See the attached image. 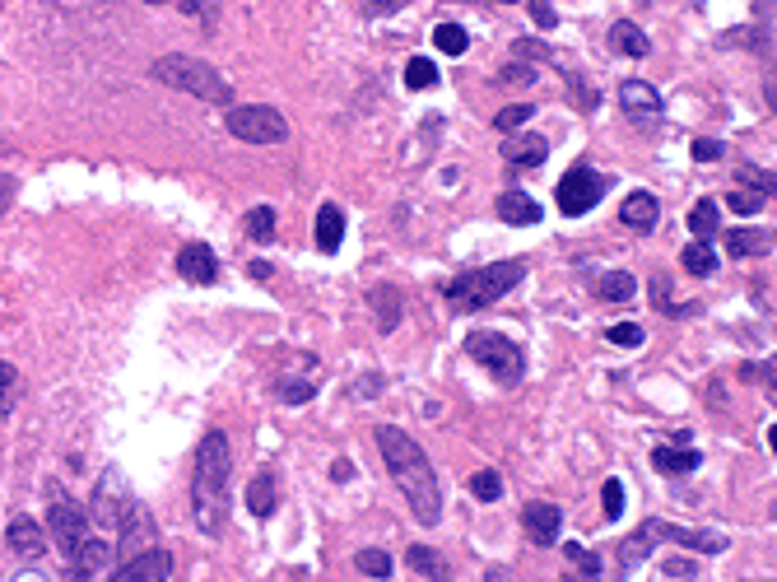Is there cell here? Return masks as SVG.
<instances>
[{"label":"cell","instance_id":"46","mask_svg":"<svg viewBox=\"0 0 777 582\" xmlns=\"http://www.w3.org/2000/svg\"><path fill=\"white\" fill-rule=\"evenodd\" d=\"M764 196H754V191H731V210H736V215H759V210H764Z\"/></svg>","mask_w":777,"mask_h":582},{"label":"cell","instance_id":"39","mask_svg":"<svg viewBox=\"0 0 777 582\" xmlns=\"http://www.w3.org/2000/svg\"><path fill=\"white\" fill-rule=\"evenodd\" d=\"M605 340H610V345H624V350H638L647 336L638 322H615V326H605Z\"/></svg>","mask_w":777,"mask_h":582},{"label":"cell","instance_id":"19","mask_svg":"<svg viewBox=\"0 0 777 582\" xmlns=\"http://www.w3.org/2000/svg\"><path fill=\"white\" fill-rule=\"evenodd\" d=\"M112 555H117V550H112L108 541L84 536V545L75 550V559H70V564H75V582H94L103 569H112Z\"/></svg>","mask_w":777,"mask_h":582},{"label":"cell","instance_id":"21","mask_svg":"<svg viewBox=\"0 0 777 582\" xmlns=\"http://www.w3.org/2000/svg\"><path fill=\"white\" fill-rule=\"evenodd\" d=\"M652 466H657V471H666V475H689V471H698V466H703V452H698V447H670V443H661V447H652Z\"/></svg>","mask_w":777,"mask_h":582},{"label":"cell","instance_id":"35","mask_svg":"<svg viewBox=\"0 0 777 582\" xmlns=\"http://www.w3.org/2000/svg\"><path fill=\"white\" fill-rule=\"evenodd\" d=\"M19 392H24V378H19V368L0 359V415H10L14 401H19Z\"/></svg>","mask_w":777,"mask_h":582},{"label":"cell","instance_id":"50","mask_svg":"<svg viewBox=\"0 0 777 582\" xmlns=\"http://www.w3.org/2000/svg\"><path fill=\"white\" fill-rule=\"evenodd\" d=\"M10 205H14V177H0V219H5Z\"/></svg>","mask_w":777,"mask_h":582},{"label":"cell","instance_id":"26","mask_svg":"<svg viewBox=\"0 0 777 582\" xmlns=\"http://www.w3.org/2000/svg\"><path fill=\"white\" fill-rule=\"evenodd\" d=\"M680 261H684V271L689 275H698V280H708V275H717V266H722V257L712 252V243L708 238H694V243L680 252Z\"/></svg>","mask_w":777,"mask_h":582},{"label":"cell","instance_id":"17","mask_svg":"<svg viewBox=\"0 0 777 582\" xmlns=\"http://www.w3.org/2000/svg\"><path fill=\"white\" fill-rule=\"evenodd\" d=\"M619 219H624V229H633V233H652L661 219L657 196H652V191H629L624 205H619Z\"/></svg>","mask_w":777,"mask_h":582},{"label":"cell","instance_id":"25","mask_svg":"<svg viewBox=\"0 0 777 582\" xmlns=\"http://www.w3.org/2000/svg\"><path fill=\"white\" fill-rule=\"evenodd\" d=\"M610 47L624 56H633V61H643L647 52H652V38H647L638 24H629V19H619L615 28H610Z\"/></svg>","mask_w":777,"mask_h":582},{"label":"cell","instance_id":"2","mask_svg":"<svg viewBox=\"0 0 777 582\" xmlns=\"http://www.w3.org/2000/svg\"><path fill=\"white\" fill-rule=\"evenodd\" d=\"M228 480H233V452L228 434L210 429L196 447V471H191V513L205 536H224L228 522Z\"/></svg>","mask_w":777,"mask_h":582},{"label":"cell","instance_id":"38","mask_svg":"<svg viewBox=\"0 0 777 582\" xmlns=\"http://www.w3.org/2000/svg\"><path fill=\"white\" fill-rule=\"evenodd\" d=\"M354 564H359V573H368V578H391V569H396L387 550H359Z\"/></svg>","mask_w":777,"mask_h":582},{"label":"cell","instance_id":"44","mask_svg":"<svg viewBox=\"0 0 777 582\" xmlns=\"http://www.w3.org/2000/svg\"><path fill=\"white\" fill-rule=\"evenodd\" d=\"M508 5H512V0H508ZM526 10H531L536 28H545V33H554V28H559V14H554L550 0H526Z\"/></svg>","mask_w":777,"mask_h":582},{"label":"cell","instance_id":"4","mask_svg":"<svg viewBox=\"0 0 777 582\" xmlns=\"http://www.w3.org/2000/svg\"><path fill=\"white\" fill-rule=\"evenodd\" d=\"M526 275V261H494V266H475V271H461L452 285L443 289L447 303L456 312H480V308H494L498 298L508 294V289L522 285Z\"/></svg>","mask_w":777,"mask_h":582},{"label":"cell","instance_id":"5","mask_svg":"<svg viewBox=\"0 0 777 582\" xmlns=\"http://www.w3.org/2000/svg\"><path fill=\"white\" fill-rule=\"evenodd\" d=\"M657 541H675L684 545V550H698V555H722L726 550V536H717V531H689V527H670V522H643V527L633 531L629 541L619 545V578H629L638 564H643L647 555H652V545Z\"/></svg>","mask_w":777,"mask_h":582},{"label":"cell","instance_id":"22","mask_svg":"<svg viewBox=\"0 0 777 582\" xmlns=\"http://www.w3.org/2000/svg\"><path fill=\"white\" fill-rule=\"evenodd\" d=\"M340 243H345V210L326 201L322 210H317V247L331 257V252H340Z\"/></svg>","mask_w":777,"mask_h":582},{"label":"cell","instance_id":"8","mask_svg":"<svg viewBox=\"0 0 777 582\" xmlns=\"http://www.w3.org/2000/svg\"><path fill=\"white\" fill-rule=\"evenodd\" d=\"M47 531H52V541L61 545V555L75 559V550L84 545L89 536V517L75 499H70L66 489H52V503H47Z\"/></svg>","mask_w":777,"mask_h":582},{"label":"cell","instance_id":"24","mask_svg":"<svg viewBox=\"0 0 777 582\" xmlns=\"http://www.w3.org/2000/svg\"><path fill=\"white\" fill-rule=\"evenodd\" d=\"M773 247V233L768 229H731L726 233V257H764Z\"/></svg>","mask_w":777,"mask_h":582},{"label":"cell","instance_id":"9","mask_svg":"<svg viewBox=\"0 0 777 582\" xmlns=\"http://www.w3.org/2000/svg\"><path fill=\"white\" fill-rule=\"evenodd\" d=\"M610 191V177L596 173V168H587V163H577V168H568L559 182V210L563 215H587V210H596L601 205V196Z\"/></svg>","mask_w":777,"mask_h":582},{"label":"cell","instance_id":"13","mask_svg":"<svg viewBox=\"0 0 777 582\" xmlns=\"http://www.w3.org/2000/svg\"><path fill=\"white\" fill-rule=\"evenodd\" d=\"M5 545H10V555H19L24 564H38L47 555V531L33 522V517H14L10 527H5Z\"/></svg>","mask_w":777,"mask_h":582},{"label":"cell","instance_id":"45","mask_svg":"<svg viewBox=\"0 0 777 582\" xmlns=\"http://www.w3.org/2000/svg\"><path fill=\"white\" fill-rule=\"evenodd\" d=\"M601 508H605V517H619V513H624V485H619V480H605Z\"/></svg>","mask_w":777,"mask_h":582},{"label":"cell","instance_id":"7","mask_svg":"<svg viewBox=\"0 0 777 582\" xmlns=\"http://www.w3.org/2000/svg\"><path fill=\"white\" fill-rule=\"evenodd\" d=\"M228 136L247 140V145H284L289 140V122H284L280 108L270 103H247V108H228L224 112Z\"/></svg>","mask_w":777,"mask_h":582},{"label":"cell","instance_id":"16","mask_svg":"<svg viewBox=\"0 0 777 582\" xmlns=\"http://www.w3.org/2000/svg\"><path fill=\"white\" fill-rule=\"evenodd\" d=\"M545 159H550V140L545 136H508V145H503V163L512 173H531Z\"/></svg>","mask_w":777,"mask_h":582},{"label":"cell","instance_id":"40","mask_svg":"<svg viewBox=\"0 0 777 582\" xmlns=\"http://www.w3.org/2000/svg\"><path fill=\"white\" fill-rule=\"evenodd\" d=\"M531 117H536V108H531V103H512V108H503V112L494 117V131L512 136V131H517L522 122H531Z\"/></svg>","mask_w":777,"mask_h":582},{"label":"cell","instance_id":"32","mask_svg":"<svg viewBox=\"0 0 777 582\" xmlns=\"http://www.w3.org/2000/svg\"><path fill=\"white\" fill-rule=\"evenodd\" d=\"M275 205H252V210H247V238H252V243H270V238H275Z\"/></svg>","mask_w":777,"mask_h":582},{"label":"cell","instance_id":"27","mask_svg":"<svg viewBox=\"0 0 777 582\" xmlns=\"http://www.w3.org/2000/svg\"><path fill=\"white\" fill-rule=\"evenodd\" d=\"M405 559H410V569H415L419 578H429V582H447V578H452L447 559L438 555V550H429V545H410V550H405Z\"/></svg>","mask_w":777,"mask_h":582},{"label":"cell","instance_id":"41","mask_svg":"<svg viewBox=\"0 0 777 582\" xmlns=\"http://www.w3.org/2000/svg\"><path fill=\"white\" fill-rule=\"evenodd\" d=\"M312 396H317L312 382H298V378H284L280 382V401H284V406H308Z\"/></svg>","mask_w":777,"mask_h":582},{"label":"cell","instance_id":"29","mask_svg":"<svg viewBox=\"0 0 777 582\" xmlns=\"http://www.w3.org/2000/svg\"><path fill=\"white\" fill-rule=\"evenodd\" d=\"M596 294H601L605 303H629V298L638 294V280H633L629 271H605L601 280H596Z\"/></svg>","mask_w":777,"mask_h":582},{"label":"cell","instance_id":"6","mask_svg":"<svg viewBox=\"0 0 777 582\" xmlns=\"http://www.w3.org/2000/svg\"><path fill=\"white\" fill-rule=\"evenodd\" d=\"M466 354L480 368H489V378L503 387H517L526 378V354L517 340H508L503 331H470L466 336Z\"/></svg>","mask_w":777,"mask_h":582},{"label":"cell","instance_id":"18","mask_svg":"<svg viewBox=\"0 0 777 582\" xmlns=\"http://www.w3.org/2000/svg\"><path fill=\"white\" fill-rule=\"evenodd\" d=\"M619 108L629 112V117H661V94H657V84H647V80H624L619 84Z\"/></svg>","mask_w":777,"mask_h":582},{"label":"cell","instance_id":"30","mask_svg":"<svg viewBox=\"0 0 777 582\" xmlns=\"http://www.w3.org/2000/svg\"><path fill=\"white\" fill-rule=\"evenodd\" d=\"M722 210H717V201H712V196H703V201H694L689 205V233H694V238H712V233L722 229Z\"/></svg>","mask_w":777,"mask_h":582},{"label":"cell","instance_id":"20","mask_svg":"<svg viewBox=\"0 0 777 582\" xmlns=\"http://www.w3.org/2000/svg\"><path fill=\"white\" fill-rule=\"evenodd\" d=\"M494 210H498V219H503V224H512V229H526V224H536V219H540V205L531 201L522 187H508V191H503V196L494 201Z\"/></svg>","mask_w":777,"mask_h":582},{"label":"cell","instance_id":"28","mask_svg":"<svg viewBox=\"0 0 777 582\" xmlns=\"http://www.w3.org/2000/svg\"><path fill=\"white\" fill-rule=\"evenodd\" d=\"M368 303H373V312H377V326H382V331H396V322H401V294L391 285H377L373 294H368Z\"/></svg>","mask_w":777,"mask_h":582},{"label":"cell","instance_id":"31","mask_svg":"<svg viewBox=\"0 0 777 582\" xmlns=\"http://www.w3.org/2000/svg\"><path fill=\"white\" fill-rule=\"evenodd\" d=\"M433 84H438V66H433L429 56H410V61H405V89L424 94V89H433Z\"/></svg>","mask_w":777,"mask_h":582},{"label":"cell","instance_id":"23","mask_svg":"<svg viewBox=\"0 0 777 582\" xmlns=\"http://www.w3.org/2000/svg\"><path fill=\"white\" fill-rule=\"evenodd\" d=\"M275 503H280V494H275V475L261 471L247 480V513L252 517H275Z\"/></svg>","mask_w":777,"mask_h":582},{"label":"cell","instance_id":"42","mask_svg":"<svg viewBox=\"0 0 777 582\" xmlns=\"http://www.w3.org/2000/svg\"><path fill=\"white\" fill-rule=\"evenodd\" d=\"M740 182H750V187H754V196H764V201H773V173H764V168H750V163H745V168H740Z\"/></svg>","mask_w":777,"mask_h":582},{"label":"cell","instance_id":"1","mask_svg":"<svg viewBox=\"0 0 777 582\" xmlns=\"http://www.w3.org/2000/svg\"><path fill=\"white\" fill-rule=\"evenodd\" d=\"M373 438H377V447H382V461H387L391 480H396V489H401L405 503H410L415 522L433 527V522L443 517V489H438L429 452L405 434V429H396V424H377Z\"/></svg>","mask_w":777,"mask_h":582},{"label":"cell","instance_id":"12","mask_svg":"<svg viewBox=\"0 0 777 582\" xmlns=\"http://www.w3.org/2000/svg\"><path fill=\"white\" fill-rule=\"evenodd\" d=\"M168 573H173V555L154 545L145 555L121 559V569L112 573V582H168Z\"/></svg>","mask_w":777,"mask_h":582},{"label":"cell","instance_id":"33","mask_svg":"<svg viewBox=\"0 0 777 582\" xmlns=\"http://www.w3.org/2000/svg\"><path fill=\"white\" fill-rule=\"evenodd\" d=\"M433 47L447 52V56H461L470 47V33L461 24H438V28H433Z\"/></svg>","mask_w":777,"mask_h":582},{"label":"cell","instance_id":"11","mask_svg":"<svg viewBox=\"0 0 777 582\" xmlns=\"http://www.w3.org/2000/svg\"><path fill=\"white\" fill-rule=\"evenodd\" d=\"M117 522H121V545H117V555H121V559L154 550V522H149V513L140 508V503H126Z\"/></svg>","mask_w":777,"mask_h":582},{"label":"cell","instance_id":"34","mask_svg":"<svg viewBox=\"0 0 777 582\" xmlns=\"http://www.w3.org/2000/svg\"><path fill=\"white\" fill-rule=\"evenodd\" d=\"M652 308L657 312H666V317H689V312H698V303H675L670 298V280H652Z\"/></svg>","mask_w":777,"mask_h":582},{"label":"cell","instance_id":"49","mask_svg":"<svg viewBox=\"0 0 777 582\" xmlns=\"http://www.w3.org/2000/svg\"><path fill=\"white\" fill-rule=\"evenodd\" d=\"M503 80H517V84H531V80H536V70H531V66H503Z\"/></svg>","mask_w":777,"mask_h":582},{"label":"cell","instance_id":"47","mask_svg":"<svg viewBox=\"0 0 777 582\" xmlns=\"http://www.w3.org/2000/svg\"><path fill=\"white\" fill-rule=\"evenodd\" d=\"M726 149H722V140H712V136H703V140H694V159L698 163H717Z\"/></svg>","mask_w":777,"mask_h":582},{"label":"cell","instance_id":"48","mask_svg":"<svg viewBox=\"0 0 777 582\" xmlns=\"http://www.w3.org/2000/svg\"><path fill=\"white\" fill-rule=\"evenodd\" d=\"M405 5H415V0H368V14H373V19H387V14L405 10Z\"/></svg>","mask_w":777,"mask_h":582},{"label":"cell","instance_id":"14","mask_svg":"<svg viewBox=\"0 0 777 582\" xmlns=\"http://www.w3.org/2000/svg\"><path fill=\"white\" fill-rule=\"evenodd\" d=\"M177 275H182L187 285H215L219 280V257L205 243H187L182 252H177Z\"/></svg>","mask_w":777,"mask_h":582},{"label":"cell","instance_id":"10","mask_svg":"<svg viewBox=\"0 0 777 582\" xmlns=\"http://www.w3.org/2000/svg\"><path fill=\"white\" fill-rule=\"evenodd\" d=\"M512 52H517V56H540V61H550V66H559V75L568 80V89H573V98H577V103H587L582 112H591L596 103H601V94H596V89H591V84L582 80V70L573 66V56L554 52V47H545V42H536V38H517V42H512Z\"/></svg>","mask_w":777,"mask_h":582},{"label":"cell","instance_id":"36","mask_svg":"<svg viewBox=\"0 0 777 582\" xmlns=\"http://www.w3.org/2000/svg\"><path fill=\"white\" fill-rule=\"evenodd\" d=\"M145 5H168V0H145ZM182 14H191V19H201V24H215L219 19V5L224 0H173Z\"/></svg>","mask_w":777,"mask_h":582},{"label":"cell","instance_id":"37","mask_svg":"<svg viewBox=\"0 0 777 582\" xmlns=\"http://www.w3.org/2000/svg\"><path fill=\"white\" fill-rule=\"evenodd\" d=\"M470 494L480 503H498V494H503V475L498 471H475L470 475Z\"/></svg>","mask_w":777,"mask_h":582},{"label":"cell","instance_id":"15","mask_svg":"<svg viewBox=\"0 0 777 582\" xmlns=\"http://www.w3.org/2000/svg\"><path fill=\"white\" fill-rule=\"evenodd\" d=\"M522 527H526V536L536 545H554L559 541V531H563V508L559 503H526L522 508Z\"/></svg>","mask_w":777,"mask_h":582},{"label":"cell","instance_id":"3","mask_svg":"<svg viewBox=\"0 0 777 582\" xmlns=\"http://www.w3.org/2000/svg\"><path fill=\"white\" fill-rule=\"evenodd\" d=\"M149 75L159 84H168V89H182V94L201 98V103H215V108H233V84L219 75L210 61H201V56H187V52H168L159 56L154 66H149Z\"/></svg>","mask_w":777,"mask_h":582},{"label":"cell","instance_id":"43","mask_svg":"<svg viewBox=\"0 0 777 582\" xmlns=\"http://www.w3.org/2000/svg\"><path fill=\"white\" fill-rule=\"evenodd\" d=\"M563 555H568V564H573V573H587V578H596V573H601V559L591 555V550H582V545H568Z\"/></svg>","mask_w":777,"mask_h":582}]
</instances>
